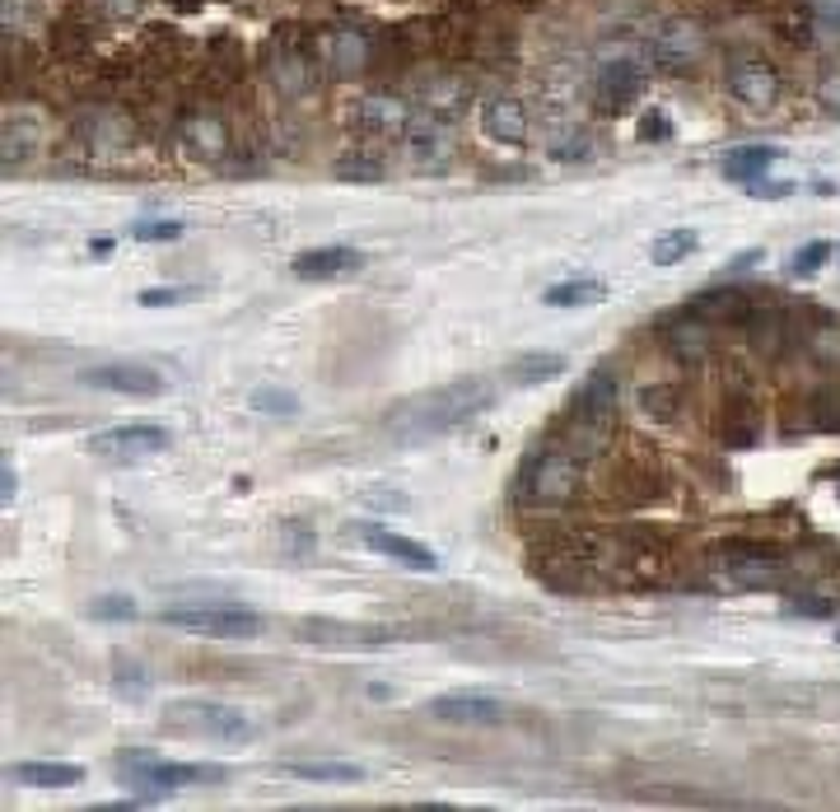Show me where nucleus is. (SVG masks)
Returning a JSON list of instances; mask_svg holds the SVG:
<instances>
[{
	"label": "nucleus",
	"instance_id": "nucleus-19",
	"mask_svg": "<svg viewBox=\"0 0 840 812\" xmlns=\"http://www.w3.org/2000/svg\"><path fill=\"white\" fill-rule=\"evenodd\" d=\"M565 374V355L560 351H523L509 360V384L514 388H537V384H551V378Z\"/></svg>",
	"mask_w": 840,
	"mask_h": 812
},
{
	"label": "nucleus",
	"instance_id": "nucleus-8",
	"mask_svg": "<svg viewBox=\"0 0 840 812\" xmlns=\"http://www.w3.org/2000/svg\"><path fill=\"white\" fill-rule=\"evenodd\" d=\"M169 429L155 425V421H136V425H112V429H98L89 439L94 453L104 458H150V453H163L169 449Z\"/></svg>",
	"mask_w": 840,
	"mask_h": 812
},
{
	"label": "nucleus",
	"instance_id": "nucleus-23",
	"mask_svg": "<svg viewBox=\"0 0 840 812\" xmlns=\"http://www.w3.org/2000/svg\"><path fill=\"white\" fill-rule=\"evenodd\" d=\"M355 118L365 131H402L406 108H402V98H392V94H365L355 108Z\"/></svg>",
	"mask_w": 840,
	"mask_h": 812
},
{
	"label": "nucleus",
	"instance_id": "nucleus-3",
	"mask_svg": "<svg viewBox=\"0 0 840 812\" xmlns=\"http://www.w3.org/2000/svg\"><path fill=\"white\" fill-rule=\"evenodd\" d=\"M118 780L126 789H136L141 799L159 803L163 793H173V789L224 780V771L220 766H202V761H163L155 752H122L118 756Z\"/></svg>",
	"mask_w": 840,
	"mask_h": 812
},
{
	"label": "nucleus",
	"instance_id": "nucleus-21",
	"mask_svg": "<svg viewBox=\"0 0 840 812\" xmlns=\"http://www.w3.org/2000/svg\"><path fill=\"white\" fill-rule=\"evenodd\" d=\"M607 300V286L598 276H574V280H560V286H547L541 304L547 308H593Z\"/></svg>",
	"mask_w": 840,
	"mask_h": 812
},
{
	"label": "nucleus",
	"instance_id": "nucleus-42",
	"mask_svg": "<svg viewBox=\"0 0 840 812\" xmlns=\"http://www.w3.org/2000/svg\"><path fill=\"white\" fill-rule=\"evenodd\" d=\"M0 482H5V505L14 500V486H20V476H14V468L5 462V472H0Z\"/></svg>",
	"mask_w": 840,
	"mask_h": 812
},
{
	"label": "nucleus",
	"instance_id": "nucleus-24",
	"mask_svg": "<svg viewBox=\"0 0 840 812\" xmlns=\"http://www.w3.org/2000/svg\"><path fill=\"white\" fill-rule=\"evenodd\" d=\"M776 159H780L776 145H743V150H733L729 159L719 163V169H723V178H729V182H756Z\"/></svg>",
	"mask_w": 840,
	"mask_h": 812
},
{
	"label": "nucleus",
	"instance_id": "nucleus-9",
	"mask_svg": "<svg viewBox=\"0 0 840 812\" xmlns=\"http://www.w3.org/2000/svg\"><path fill=\"white\" fill-rule=\"evenodd\" d=\"M729 94L747 108H770L780 98V71L762 57H738L729 65Z\"/></svg>",
	"mask_w": 840,
	"mask_h": 812
},
{
	"label": "nucleus",
	"instance_id": "nucleus-5",
	"mask_svg": "<svg viewBox=\"0 0 840 812\" xmlns=\"http://www.w3.org/2000/svg\"><path fill=\"white\" fill-rule=\"evenodd\" d=\"M649 57L664 75H678V71H691L701 57H705V28L696 20H668L664 28L654 33L649 43Z\"/></svg>",
	"mask_w": 840,
	"mask_h": 812
},
{
	"label": "nucleus",
	"instance_id": "nucleus-15",
	"mask_svg": "<svg viewBox=\"0 0 840 812\" xmlns=\"http://www.w3.org/2000/svg\"><path fill=\"white\" fill-rule=\"evenodd\" d=\"M482 131H486V141L504 145V150H519L528 141V112H523L519 98H490L482 108Z\"/></svg>",
	"mask_w": 840,
	"mask_h": 812
},
{
	"label": "nucleus",
	"instance_id": "nucleus-37",
	"mask_svg": "<svg viewBox=\"0 0 840 812\" xmlns=\"http://www.w3.org/2000/svg\"><path fill=\"white\" fill-rule=\"evenodd\" d=\"M808 14H813V24L821 33L840 38V0H808Z\"/></svg>",
	"mask_w": 840,
	"mask_h": 812
},
{
	"label": "nucleus",
	"instance_id": "nucleus-39",
	"mask_svg": "<svg viewBox=\"0 0 840 812\" xmlns=\"http://www.w3.org/2000/svg\"><path fill=\"white\" fill-rule=\"evenodd\" d=\"M784 611H789V617H813V621H821V617H831V603H827V598H803V603H789Z\"/></svg>",
	"mask_w": 840,
	"mask_h": 812
},
{
	"label": "nucleus",
	"instance_id": "nucleus-40",
	"mask_svg": "<svg viewBox=\"0 0 840 812\" xmlns=\"http://www.w3.org/2000/svg\"><path fill=\"white\" fill-rule=\"evenodd\" d=\"M560 163H574V159H588V141H580V136H574V141H565V145H560V150H551Z\"/></svg>",
	"mask_w": 840,
	"mask_h": 812
},
{
	"label": "nucleus",
	"instance_id": "nucleus-12",
	"mask_svg": "<svg viewBox=\"0 0 840 812\" xmlns=\"http://www.w3.org/2000/svg\"><path fill=\"white\" fill-rule=\"evenodd\" d=\"M80 384L118 392V397H159L163 392V374L145 369V364H104V369H85Z\"/></svg>",
	"mask_w": 840,
	"mask_h": 812
},
{
	"label": "nucleus",
	"instance_id": "nucleus-45",
	"mask_svg": "<svg viewBox=\"0 0 840 812\" xmlns=\"http://www.w3.org/2000/svg\"><path fill=\"white\" fill-rule=\"evenodd\" d=\"M836 644H840V626H836Z\"/></svg>",
	"mask_w": 840,
	"mask_h": 812
},
{
	"label": "nucleus",
	"instance_id": "nucleus-34",
	"mask_svg": "<svg viewBox=\"0 0 840 812\" xmlns=\"http://www.w3.org/2000/svg\"><path fill=\"white\" fill-rule=\"evenodd\" d=\"M192 294H196L192 286H150V290L136 294V304L141 308H173V304H187Z\"/></svg>",
	"mask_w": 840,
	"mask_h": 812
},
{
	"label": "nucleus",
	"instance_id": "nucleus-36",
	"mask_svg": "<svg viewBox=\"0 0 840 812\" xmlns=\"http://www.w3.org/2000/svg\"><path fill=\"white\" fill-rule=\"evenodd\" d=\"M89 617H98V621H136V603L122 598V593H112V598H98L89 607Z\"/></svg>",
	"mask_w": 840,
	"mask_h": 812
},
{
	"label": "nucleus",
	"instance_id": "nucleus-33",
	"mask_svg": "<svg viewBox=\"0 0 840 812\" xmlns=\"http://www.w3.org/2000/svg\"><path fill=\"white\" fill-rule=\"evenodd\" d=\"M672 118L664 108H649V112H640V122H635V141H645V145H654V141H672Z\"/></svg>",
	"mask_w": 840,
	"mask_h": 812
},
{
	"label": "nucleus",
	"instance_id": "nucleus-25",
	"mask_svg": "<svg viewBox=\"0 0 840 812\" xmlns=\"http://www.w3.org/2000/svg\"><path fill=\"white\" fill-rule=\"evenodd\" d=\"M696 247H701V234H696V229L678 225V229H664V234L654 239L649 257L658 262V267H678V262H686L691 253H696Z\"/></svg>",
	"mask_w": 840,
	"mask_h": 812
},
{
	"label": "nucleus",
	"instance_id": "nucleus-2",
	"mask_svg": "<svg viewBox=\"0 0 840 812\" xmlns=\"http://www.w3.org/2000/svg\"><path fill=\"white\" fill-rule=\"evenodd\" d=\"M580 490H584V458L560 449V444L533 453L519 472V500L528 509H560Z\"/></svg>",
	"mask_w": 840,
	"mask_h": 812
},
{
	"label": "nucleus",
	"instance_id": "nucleus-27",
	"mask_svg": "<svg viewBox=\"0 0 840 812\" xmlns=\"http://www.w3.org/2000/svg\"><path fill=\"white\" fill-rule=\"evenodd\" d=\"M678 402H682L678 384H649V388H640V411H645L649 421H672V416H678Z\"/></svg>",
	"mask_w": 840,
	"mask_h": 812
},
{
	"label": "nucleus",
	"instance_id": "nucleus-22",
	"mask_svg": "<svg viewBox=\"0 0 840 812\" xmlns=\"http://www.w3.org/2000/svg\"><path fill=\"white\" fill-rule=\"evenodd\" d=\"M285 775L313 785H355L365 780V766H355V761H285Z\"/></svg>",
	"mask_w": 840,
	"mask_h": 812
},
{
	"label": "nucleus",
	"instance_id": "nucleus-10",
	"mask_svg": "<svg viewBox=\"0 0 840 812\" xmlns=\"http://www.w3.org/2000/svg\"><path fill=\"white\" fill-rule=\"evenodd\" d=\"M719 556H723V570H729L733 579H743V584H766V579L784 566L780 546H770V542H747V537L723 542V546H719Z\"/></svg>",
	"mask_w": 840,
	"mask_h": 812
},
{
	"label": "nucleus",
	"instance_id": "nucleus-44",
	"mask_svg": "<svg viewBox=\"0 0 840 812\" xmlns=\"http://www.w3.org/2000/svg\"><path fill=\"white\" fill-rule=\"evenodd\" d=\"M89 253H94V257H108V253H112V239H89Z\"/></svg>",
	"mask_w": 840,
	"mask_h": 812
},
{
	"label": "nucleus",
	"instance_id": "nucleus-11",
	"mask_svg": "<svg viewBox=\"0 0 840 812\" xmlns=\"http://www.w3.org/2000/svg\"><path fill=\"white\" fill-rule=\"evenodd\" d=\"M430 715L443 724H500L504 719V701L486 691H443L430 701Z\"/></svg>",
	"mask_w": 840,
	"mask_h": 812
},
{
	"label": "nucleus",
	"instance_id": "nucleus-43",
	"mask_svg": "<svg viewBox=\"0 0 840 812\" xmlns=\"http://www.w3.org/2000/svg\"><path fill=\"white\" fill-rule=\"evenodd\" d=\"M369 500H374V505H388V509H402V505H406L402 495H378V490H369Z\"/></svg>",
	"mask_w": 840,
	"mask_h": 812
},
{
	"label": "nucleus",
	"instance_id": "nucleus-30",
	"mask_svg": "<svg viewBox=\"0 0 840 812\" xmlns=\"http://www.w3.org/2000/svg\"><path fill=\"white\" fill-rule=\"evenodd\" d=\"M248 407L261 411V416H294V411H300V397L267 384V388H253V392H248Z\"/></svg>",
	"mask_w": 840,
	"mask_h": 812
},
{
	"label": "nucleus",
	"instance_id": "nucleus-29",
	"mask_svg": "<svg viewBox=\"0 0 840 812\" xmlns=\"http://www.w3.org/2000/svg\"><path fill=\"white\" fill-rule=\"evenodd\" d=\"M827 257H831V243L827 239H813V243H803L794 257H789V276L794 280H813L821 267H827Z\"/></svg>",
	"mask_w": 840,
	"mask_h": 812
},
{
	"label": "nucleus",
	"instance_id": "nucleus-28",
	"mask_svg": "<svg viewBox=\"0 0 840 812\" xmlns=\"http://www.w3.org/2000/svg\"><path fill=\"white\" fill-rule=\"evenodd\" d=\"M327 52H332L337 75H351V71H360V61H365V43H360L355 33H332V38H327Z\"/></svg>",
	"mask_w": 840,
	"mask_h": 812
},
{
	"label": "nucleus",
	"instance_id": "nucleus-38",
	"mask_svg": "<svg viewBox=\"0 0 840 812\" xmlns=\"http://www.w3.org/2000/svg\"><path fill=\"white\" fill-rule=\"evenodd\" d=\"M747 196H752V202H784V196H794V182H766V178H756V182H747Z\"/></svg>",
	"mask_w": 840,
	"mask_h": 812
},
{
	"label": "nucleus",
	"instance_id": "nucleus-4",
	"mask_svg": "<svg viewBox=\"0 0 840 812\" xmlns=\"http://www.w3.org/2000/svg\"><path fill=\"white\" fill-rule=\"evenodd\" d=\"M159 621L206 640H253L261 631V611L243 603H173L159 607Z\"/></svg>",
	"mask_w": 840,
	"mask_h": 812
},
{
	"label": "nucleus",
	"instance_id": "nucleus-13",
	"mask_svg": "<svg viewBox=\"0 0 840 812\" xmlns=\"http://www.w3.org/2000/svg\"><path fill=\"white\" fill-rule=\"evenodd\" d=\"M360 267H365V253H355V247H308V253H300L290 262V271L300 276V280H337V276H355Z\"/></svg>",
	"mask_w": 840,
	"mask_h": 812
},
{
	"label": "nucleus",
	"instance_id": "nucleus-17",
	"mask_svg": "<svg viewBox=\"0 0 840 812\" xmlns=\"http://www.w3.org/2000/svg\"><path fill=\"white\" fill-rule=\"evenodd\" d=\"M402 141L416 159H443V150H449V118H439V112H416V118H406Z\"/></svg>",
	"mask_w": 840,
	"mask_h": 812
},
{
	"label": "nucleus",
	"instance_id": "nucleus-26",
	"mask_svg": "<svg viewBox=\"0 0 840 812\" xmlns=\"http://www.w3.org/2000/svg\"><path fill=\"white\" fill-rule=\"evenodd\" d=\"M183 145L192 155H220L224 150V126L216 118H187L183 122Z\"/></svg>",
	"mask_w": 840,
	"mask_h": 812
},
{
	"label": "nucleus",
	"instance_id": "nucleus-35",
	"mask_svg": "<svg viewBox=\"0 0 840 812\" xmlns=\"http://www.w3.org/2000/svg\"><path fill=\"white\" fill-rule=\"evenodd\" d=\"M131 239L136 243H173V239H183V225L178 220H141V225H131Z\"/></svg>",
	"mask_w": 840,
	"mask_h": 812
},
{
	"label": "nucleus",
	"instance_id": "nucleus-20",
	"mask_svg": "<svg viewBox=\"0 0 840 812\" xmlns=\"http://www.w3.org/2000/svg\"><path fill=\"white\" fill-rule=\"evenodd\" d=\"M762 425H766V416L756 402H747V397L729 402V416H723V429H719L723 449H752V444L762 439Z\"/></svg>",
	"mask_w": 840,
	"mask_h": 812
},
{
	"label": "nucleus",
	"instance_id": "nucleus-32",
	"mask_svg": "<svg viewBox=\"0 0 840 812\" xmlns=\"http://www.w3.org/2000/svg\"><path fill=\"white\" fill-rule=\"evenodd\" d=\"M808 425L813 429H840V388H821L813 402H808Z\"/></svg>",
	"mask_w": 840,
	"mask_h": 812
},
{
	"label": "nucleus",
	"instance_id": "nucleus-6",
	"mask_svg": "<svg viewBox=\"0 0 840 812\" xmlns=\"http://www.w3.org/2000/svg\"><path fill=\"white\" fill-rule=\"evenodd\" d=\"M169 724L187 728V734H202V738H220V742H248L253 738V724L243 719L234 705H210V701L173 705Z\"/></svg>",
	"mask_w": 840,
	"mask_h": 812
},
{
	"label": "nucleus",
	"instance_id": "nucleus-14",
	"mask_svg": "<svg viewBox=\"0 0 840 812\" xmlns=\"http://www.w3.org/2000/svg\"><path fill=\"white\" fill-rule=\"evenodd\" d=\"M365 542L374 546L378 556L398 560L402 570H416V574H439V556L430 552L425 542L416 537H402V533H388V528H365Z\"/></svg>",
	"mask_w": 840,
	"mask_h": 812
},
{
	"label": "nucleus",
	"instance_id": "nucleus-31",
	"mask_svg": "<svg viewBox=\"0 0 840 812\" xmlns=\"http://www.w3.org/2000/svg\"><path fill=\"white\" fill-rule=\"evenodd\" d=\"M337 178H345V182H378V178H384V159L369 155V150H355V155L337 159Z\"/></svg>",
	"mask_w": 840,
	"mask_h": 812
},
{
	"label": "nucleus",
	"instance_id": "nucleus-41",
	"mask_svg": "<svg viewBox=\"0 0 840 812\" xmlns=\"http://www.w3.org/2000/svg\"><path fill=\"white\" fill-rule=\"evenodd\" d=\"M756 262H762V247H747V253H738L729 267H723V276H733V271H752Z\"/></svg>",
	"mask_w": 840,
	"mask_h": 812
},
{
	"label": "nucleus",
	"instance_id": "nucleus-18",
	"mask_svg": "<svg viewBox=\"0 0 840 812\" xmlns=\"http://www.w3.org/2000/svg\"><path fill=\"white\" fill-rule=\"evenodd\" d=\"M668 351L678 355L682 364H701L705 355H710V323L705 318H696V313H682V318H672L668 323Z\"/></svg>",
	"mask_w": 840,
	"mask_h": 812
},
{
	"label": "nucleus",
	"instance_id": "nucleus-1",
	"mask_svg": "<svg viewBox=\"0 0 840 812\" xmlns=\"http://www.w3.org/2000/svg\"><path fill=\"white\" fill-rule=\"evenodd\" d=\"M490 402H496V388L486 378H453V384L430 388L402 407H392L388 429L406 444H425V439L449 435V429L476 421L482 411H490Z\"/></svg>",
	"mask_w": 840,
	"mask_h": 812
},
{
	"label": "nucleus",
	"instance_id": "nucleus-46",
	"mask_svg": "<svg viewBox=\"0 0 840 812\" xmlns=\"http://www.w3.org/2000/svg\"><path fill=\"white\" fill-rule=\"evenodd\" d=\"M836 257H840V247H836Z\"/></svg>",
	"mask_w": 840,
	"mask_h": 812
},
{
	"label": "nucleus",
	"instance_id": "nucleus-7",
	"mask_svg": "<svg viewBox=\"0 0 840 812\" xmlns=\"http://www.w3.org/2000/svg\"><path fill=\"white\" fill-rule=\"evenodd\" d=\"M645 71H640L635 61H607L598 75H593V112L598 118H617V112H625L635 104L640 94H645Z\"/></svg>",
	"mask_w": 840,
	"mask_h": 812
},
{
	"label": "nucleus",
	"instance_id": "nucleus-16",
	"mask_svg": "<svg viewBox=\"0 0 840 812\" xmlns=\"http://www.w3.org/2000/svg\"><path fill=\"white\" fill-rule=\"evenodd\" d=\"M10 780L28 789H75L85 785V766H75V761H20V766H10Z\"/></svg>",
	"mask_w": 840,
	"mask_h": 812
}]
</instances>
